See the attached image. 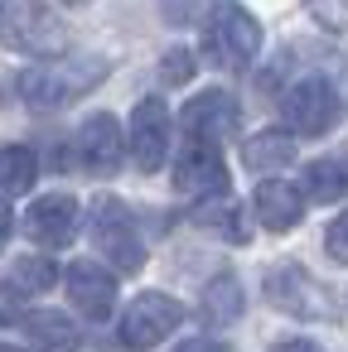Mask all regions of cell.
Returning <instances> with one entry per match:
<instances>
[{"instance_id":"6da1fadb","label":"cell","mask_w":348,"mask_h":352,"mask_svg":"<svg viewBox=\"0 0 348 352\" xmlns=\"http://www.w3.org/2000/svg\"><path fill=\"white\" fill-rule=\"evenodd\" d=\"M102 73H107L102 58H78V63L49 58V63H39V68H25V73L15 78V92H20L25 107H34V111H54V107H68L73 97H83Z\"/></svg>"},{"instance_id":"7a4b0ae2","label":"cell","mask_w":348,"mask_h":352,"mask_svg":"<svg viewBox=\"0 0 348 352\" xmlns=\"http://www.w3.org/2000/svg\"><path fill=\"white\" fill-rule=\"evenodd\" d=\"M0 44L34 58H63L68 30L44 0H0Z\"/></svg>"},{"instance_id":"3957f363","label":"cell","mask_w":348,"mask_h":352,"mask_svg":"<svg viewBox=\"0 0 348 352\" xmlns=\"http://www.w3.org/2000/svg\"><path fill=\"white\" fill-rule=\"evenodd\" d=\"M92 241H97L102 261H107L116 275H131V270H141V265H145L141 227H136L131 208H126V203H116V198H102V203L92 208Z\"/></svg>"},{"instance_id":"277c9868","label":"cell","mask_w":348,"mask_h":352,"mask_svg":"<svg viewBox=\"0 0 348 352\" xmlns=\"http://www.w3.org/2000/svg\"><path fill=\"white\" fill-rule=\"evenodd\" d=\"M266 299H271L280 314H290V318H334V299H329L324 285H319L305 265H295V261L266 270Z\"/></svg>"},{"instance_id":"5b68a950","label":"cell","mask_w":348,"mask_h":352,"mask_svg":"<svg viewBox=\"0 0 348 352\" xmlns=\"http://www.w3.org/2000/svg\"><path fill=\"white\" fill-rule=\"evenodd\" d=\"M280 116H285L290 135H324V131H334V121H338V92H334V82H324V78H300V82L285 92Z\"/></svg>"},{"instance_id":"8992f818","label":"cell","mask_w":348,"mask_h":352,"mask_svg":"<svg viewBox=\"0 0 348 352\" xmlns=\"http://www.w3.org/2000/svg\"><path fill=\"white\" fill-rule=\"evenodd\" d=\"M179 323H184L179 299H170V294H141V299H131L126 314H121V342L136 347V352H145V347L165 342Z\"/></svg>"},{"instance_id":"52a82bcc","label":"cell","mask_w":348,"mask_h":352,"mask_svg":"<svg viewBox=\"0 0 348 352\" xmlns=\"http://www.w3.org/2000/svg\"><path fill=\"white\" fill-rule=\"evenodd\" d=\"M213 44H218V63L223 68H247L261 49V25L252 20L247 6H237V0H223V6L213 10Z\"/></svg>"},{"instance_id":"ba28073f","label":"cell","mask_w":348,"mask_h":352,"mask_svg":"<svg viewBox=\"0 0 348 352\" xmlns=\"http://www.w3.org/2000/svg\"><path fill=\"white\" fill-rule=\"evenodd\" d=\"M126 145H131V160L141 174H155L165 160H170V111L160 97H145L136 102L131 111V131H126Z\"/></svg>"},{"instance_id":"9c48e42d","label":"cell","mask_w":348,"mask_h":352,"mask_svg":"<svg viewBox=\"0 0 348 352\" xmlns=\"http://www.w3.org/2000/svg\"><path fill=\"white\" fill-rule=\"evenodd\" d=\"M174 188L189 193V198H227L232 193V174L218 155V145H203V140H189L179 164H174Z\"/></svg>"},{"instance_id":"30bf717a","label":"cell","mask_w":348,"mask_h":352,"mask_svg":"<svg viewBox=\"0 0 348 352\" xmlns=\"http://www.w3.org/2000/svg\"><path fill=\"white\" fill-rule=\"evenodd\" d=\"M63 275H68V299H73V309L83 318H92V323L112 318V309H116V280H121L116 270H107L97 261H73Z\"/></svg>"},{"instance_id":"8fae6325","label":"cell","mask_w":348,"mask_h":352,"mask_svg":"<svg viewBox=\"0 0 348 352\" xmlns=\"http://www.w3.org/2000/svg\"><path fill=\"white\" fill-rule=\"evenodd\" d=\"M25 232L34 236V246L44 251H59L78 236V198L68 193H49V198H34L30 212H25Z\"/></svg>"},{"instance_id":"7c38bea8","label":"cell","mask_w":348,"mask_h":352,"mask_svg":"<svg viewBox=\"0 0 348 352\" xmlns=\"http://www.w3.org/2000/svg\"><path fill=\"white\" fill-rule=\"evenodd\" d=\"M184 131H189V140H203V145H218L227 131H232V121H237V102H232V92H223V87H208V92H198V97H189V107H184Z\"/></svg>"},{"instance_id":"4fadbf2b","label":"cell","mask_w":348,"mask_h":352,"mask_svg":"<svg viewBox=\"0 0 348 352\" xmlns=\"http://www.w3.org/2000/svg\"><path fill=\"white\" fill-rule=\"evenodd\" d=\"M78 160H83L88 174H116V164H121V126H116V116L97 111V116H88L78 126Z\"/></svg>"},{"instance_id":"5bb4252c","label":"cell","mask_w":348,"mask_h":352,"mask_svg":"<svg viewBox=\"0 0 348 352\" xmlns=\"http://www.w3.org/2000/svg\"><path fill=\"white\" fill-rule=\"evenodd\" d=\"M252 208H256V222L266 232H290L300 217H305V193L285 179H266L256 193H252Z\"/></svg>"},{"instance_id":"9a60e30c","label":"cell","mask_w":348,"mask_h":352,"mask_svg":"<svg viewBox=\"0 0 348 352\" xmlns=\"http://www.w3.org/2000/svg\"><path fill=\"white\" fill-rule=\"evenodd\" d=\"M305 193H309L314 203H338V198H348V150L324 155V160H309V169H305Z\"/></svg>"},{"instance_id":"2e32d148","label":"cell","mask_w":348,"mask_h":352,"mask_svg":"<svg viewBox=\"0 0 348 352\" xmlns=\"http://www.w3.org/2000/svg\"><path fill=\"white\" fill-rule=\"evenodd\" d=\"M25 328H30L34 352H73V347H78V323H73L68 314L39 309V314H30V318H25Z\"/></svg>"},{"instance_id":"e0dca14e","label":"cell","mask_w":348,"mask_h":352,"mask_svg":"<svg viewBox=\"0 0 348 352\" xmlns=\"http://www.w3.org/2000/svg\"><path fill=\"white\" fill-rule=\"evenodd\" d=\"M237 314H242V285H237L232 275L208 280V289H203V299H198V318H203L208 328H227V323H237Z\"/></svg>"},{"instance_id":"ac0fdd59","label":"cell","mask_w":348,"mask_h":352,"mask_svg":"<svg viewBox=\"0 0 348 352\" xmlns=\"http://www.w3.org/2000/svg\"><path fill=\"white\" fill-rule=\"evenodd\" d=\"M242 160H247V169H256V174L280 169V164L295 160V135H290V131H261V135H252V140L242 145Z\"/></svg>"},{"instance_id":"d6986e66","label":"cell","mask_w":348,"mask_h":352,"mask_svg":"<svg viewBox=\"0 0 348 352\" xmlns=\"http://www.w3.org/2000/svg\"><path fill=\"white\" fill-rule=\"evenodd\" d=\"M39 179V155L30 145H0V193H30Z\"/></svg>"},{"instance_id":"ffe728a7","label":"cell","mask_w":348,"mask_h":352,"mask_svg":"<svg viewBox=\"0 0 348 352\" xmlns=\"http://www.w3.org/2000/svg\"><path fill=\"white\" fill-rule=\"evenodd\" d=\"M10 285H15L20 294H44V289H54V285H59V270H54V261H49V256H20V261H15V275H10Z\"/></svg>"},{"instance_id":"44dd1931","label":"cell","mask_w":348,"mask_h":352,"mask_svg":"<svg viewBox=\"0 0 348 352\" xmlns=\"http://www.w3.org/2000/svg\"><path fill=\"white\" fill-rule=\"evenodd\" d=\"M218 203V212H203V227H218L223 232V241H247V227H242V212L232 208V198H213Z\"/></svg>"},{"instance_id":"7402d4cb","label":"cell","mask_w":348,"mask_h":352,"mask_svg":"<svg viewBox=\"0 0 348 352\" xmlns=\"http://www.w3.org/2000/svg\"><path fill=\"white\" fill-rule=\"evenodd\" d=\"M309 20L329 34H343L348 30V0H309Z\"/></svg>"},{"instance_id":"603a6c76","label":"cell","mask_w":348,"mask_h":352,"mask_svg":"<svg viewBox=\"0 0 348 352\" xmlns=\"http://www.w3.org/2000/svg\"><path fill=\"white\" fill-rule=\"evenodd\" d=\"M324 246H329V256H334L338 265H348V212H338V217L329 222V232H324Z\"/></svg>"},{"instance_id":"cb8c5ba5","label":"cell","mask_w":348,"mask_h":352,"mask_svg":"<svg viewBox=\"0 0 348 352\" xmlns=\"http://www.w3.org/2000/svg\"><path fill=\"white\" fill-rule=\"evenodd\" d=\"M20 314H25V294H20L10 280H0V328H6V323H20Z\"/></svg>"},{"instance_id":"d4e9b609","label":"cell","mask_w":348,"mask_h":352,"mask_svg":"<svg viewBox=\"0 0 348 352\" xmlns=\"http://www.w3.org/2000/svg\"><path fill=\"white\" fill-rule=\"evenodd\" d=\"M194 78V54L189 49H170L165 54V82H189Z\"/></svg>"},{"instance_id":"484cf974","label":"cell","mask_w":348,"mask_h":352,"mask_svg":"<svg viewBox=\"0 0 348 352\" xmlns=\"http://www.w3.org/2000/svg\"><path fill=\"white\" fill-rule=\"evenodd\" d=\"M10 232H15V212L6 208V198H0V251H6V241H10Z\"/></svg>"},{"instance_id":"4316f807","label":"cell","mask_w":348,"mask_h":352,"mask_svg":"<svg viewBox=\"0 0 348 352\" xmlns=\"http://www.w3.org/2000/svg\"><path fill=\"white\" fill-rule=\"evenodd\" d=\"M174 352H223V347H218L213 338H189V342H179Z\"/></svg>"},{"instance_id":"83f0119b","label":"cell","mask_w":348,"mask_h":352,"mask_svg":"<svg viewBox=\"0 0 348 352\" xmlns=\"http://www.w3.org/2000/svg\"><path fill=\"white\" fill-rule=\"evenodd\" d=\"M271 352H319L314 342H305V338H285V342H276Z\"/></svg>"},{"instance_id":"f1b7e54d","label":"cell","mask_w":348,"mask_h":352,"mask_svg":"<svg viewBox=\"0 0 348 352\" xmlns=\"http://www.w3.org/2000/svg\"><path fill=\"white\" fill-rule=\"evenodd\" d=\"M0 352H25V347H0Z\"/></svg>"},{"instance_id":"f546056e","label":"cell","mask_w":348,"mask_h":352,"mask_svg":"<svg viewBox=\"0 0 348 352\" xmlns=\"http://www.w3.org/2000/svg\"><path fill=\"white\" fill-rule=\"evenodd\" d=\"M68 6H88V0H68Z\"/></svg>"}]
</instances>
